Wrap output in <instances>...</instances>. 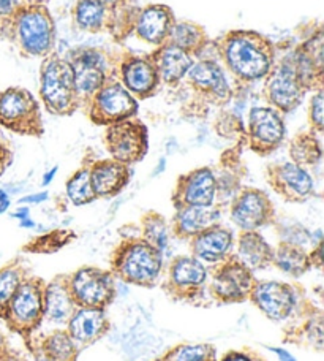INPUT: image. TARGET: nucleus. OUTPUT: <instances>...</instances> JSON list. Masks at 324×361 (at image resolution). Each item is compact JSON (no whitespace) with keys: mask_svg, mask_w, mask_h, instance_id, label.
I'll list each match as a JSON object with an SVG mask.
<instances>
[{"mask_svg":"<svg viewBox=\"0 0 324 361\" xmlns=\"http://www.w3.org/2000/svg\"><path fill=\"white\" fill-rule=\"evenodd\" d=\"M270 212V202L263 192L247 190L236 200L231 217L239 227L250 231L268 222Z\"/></svg>","mask_w":324,"mask_h":361,"instance_id":"13","label":"nucleus"},{"mask_svg":"<svg viewBox=\"0 0 324 361\" xmlns=\"http://www.w3.org/2000/svg\"><path fill=\"white\" fill-rule=\"evenodd\" d=\"M0 126L23 135L42 133L40 109L27 89L8 87L0 92Z\"/></svg>","mask_w":324,"mask_h":361,"instance_id":"4","label":"nucleus"},{"mask_svg":"<svg viewBox=\"0 0 324 361\" xmlns=\"http://www.w3.org/2000/svg\"><path fill=\"white\" fill-rule=\"evenodd\" d=\"M0 349H2V336H0Z\"/></svg>","mask_w":324,"mask_h":361,"instance_id":"47","label":"nucleus"},{"mask_svg":"<svg viewBox=\"0 0 324 361\" xmlns=\"http://www.w3.org/2000/svg\"><path fill=\"white\" fill-rule=\"evenodd\" d=\"M11 162V154L6 147L0 143V176L4 175V171L6 170V166Z\"/></svg>","mask_w":324,"mask_h":361,"instance_id":"40","label":"nucleus"},{"mask_svg":"<svg viewBox=\"0 0 324 361\" xmlns=\"http://www.w3.org/2000/svg\"><path fill=\"white\" fill-rule=\"evenodd\" d=\"M291 156L299 165H312L321 157V151L316 140L312 137H297L291 146Z\"/></svg>","mask_w":324,"mask_h":361,"instance_id":"32","label":"nucleus"},{"mask_svg":"<svg viewBox=\"0 0 324 361\" xmlns=\"http://www.w3.org/2000/svg\"><path fill=\"white\" fill-rule=\"evenodd\" d=\"M40 94L44 105L54 114H71L77 105V94L70 62L51 56L42 66Z\"/></svg>","mask_w":324,"mask_h":361,"instance_id":"3","label":"nucleus"},{"mask_svg":"<svg viewBox=\"0 0 324 361\" xmlns=\"http://www.w3.org/2000/svg\"><path fill=\"white\" fill-rule=\"evenodd\" d=\"M19 287V273L13 268L0 271V311H5L13 293Z\"/></svg>","mask_w":324,"mask_h":361,"instance_id":"34","label":"nucleus"},{"mask_svg":"<svg viewBox=\"0 0 324 361\" xmlns=\"http://www.w3.org/2000/svg\"><path fill=\"white\" fill-rule=\"evenodd\" d=\"M272 352H275L278 357H280V361H296L294 360V357L291 355L289 352H287V350H282V349H270Z\"/></svg>","mask_w":324,"mask_h":361,"instance_id":"43","label":"nucleus"},{"mask_svg":"<svg viewBox=\"0 0 324 361\" xmlns=\"http://www.w3.org/2000/svg\"><path fill=\"white\" fill-rule=\"evenodd\" d=\"M206 357H207V347L193 345V347H184V349H180L176 361H204Z\"/></svg>","mask_w":324,"mask_h":361,"instance_id":"39","label":"nucleus"},{"mask_svg":"<svg viewBox=\"0 0 324 361\" xmlns=\"http://www.w3.org/2000/svg\"><path fill=\"white\" fill-rule=\"evenodd\" d=\"M254 298L259 309L274 320L287 317L293 309V295L289 288L278 282H264L255 288Z\"/></svg>","mask_w":324,"mask_h":361,"instance_id":"17","label":"nucleus"},{"mask_svg":"<svg viewBox=\"0 0 324 361\" xmlns=\"http://www.w3.org/2000/svg\"><path fill=\"white\" fill-rule=\"evenodd\" d=\"M174 24V16L170 6L151 5L142 10L136 18V34L151 44H161L170 35Z\"/></svg>","mask_w":324,"mask_h":361,"instance_id":"14","label":"nucleus"},{"mask_svg":"<svg viewBox=\"0 0 324 361\" xmlns=\"http://www.w3.org/2000/svg\"><path fill=\"white\" fill-rule=\"evenodd\" d=\"M304 90L306 87L294 62L285 61L269 72L266 94L272 105L280 111H293L302 102Z\"/></svg>","mask_w":324,"mask_h":361,"instance_id":"5","label":"nucleus"},{"mask_svg":"<svg viewBox=\"0 0 324 361\" xmlns=\"http://www.w3.org/2000/svg\"><path fill=\"white\" fill-rule=\"evenodd\" d=\"M48 350L54 360L65 361L70 358L73 344H71V341L65 334H54V338L48 343Z\"/></svg>","mask_w":324,"mask_h":361,"instance_id":"37","label":"nucleus"},{"mask_svg":"<svg viewBox=\"0 0 324 361\" xmlns=\"http://www.w3.org/2000/svg\"><path fill=\"white\" fill-rule=\"evenodd\" d=\"M120 274L130 282L151 283L161 268L160 250L146 243H135L128 246L120 257Z\"/></svg>","mask_w":324,"mask_h":361,"instance_id":"8","label":"nucleus"},{"mask_svg":"<svg viewBox=\"0 0 324 361\" xmlns=\"http://www.w3.org/2000/svg\"><path fill=\"white\" fill-rule=\"evenodd\" d=\"M46 198H48V193H38V195L25 197L21 200V202L23 203H40V202H44Z\"/></svg>","mask_w":324,"mask_h":361,"instance_id":"42","label":"nucleus"},{"mask_svg":"<svg viewBox=\"0 0 324 361\" xmlns=\"http://www.w3.org/2000/svg\"><path fill=\"white\" fill-rule=\"evenodd\" d=\"M13 35L29 56H46L54 48V21L44 5H25L10 24Z\"/></svg>","mask_w":324,"mask_h":361,"instance_id":"2","label":"nucleus"},{"mask_svg":"<svg viewBox=\"0 0 324 361\" xmlns=\"http://www.w3.org/2000/svg\"><path fill=\"white\" fill-rule=\"evenodd\" d=\"M73 296L90 309H101L105 305L111 301L113 296V282L111 277L106 273L99 269H81L75 276L73 286Z\"/></svg>","mask_w":324,"mask_h":361,"instance_id":"11","label":"nucleus"},{"mask_svg":"<svg viewBox=\"0 0 324 361\" xmlns=\"http://www.w3.org/2000/svg\"><path fill=\"white\" fill-rule=\"evenodd\" d=\"M75 21L82 30L96 32L105 29L109 21V5L103 0H77Z\"/></svg>","mask_w":324,"mask_h":361,"instance_id":"25","label":"nucleus"},{"mask_svg":"<svg viewBox=\"0 0 324 361\" xmlns=\"http://www.w3.org/2000/svg\"><path fill=\"white\" fill-rule=\"evenodd\" d=\"M218 219V211L211 209V206H185L177 214L179 233L192 236L199 235L211 227Z\"/></svg>","mask_w":324,"mask_h":361,"instance_id":"24","label":"nucleus"},{"mask_svg":"<svg viewBox=\"0 0 324 361\" xmlns=\"http://www.w3.org/2000/svg\"><path fill=\"white\" fill-rule=\"evenodd\" d=\"M122 81H124V87L133 97L144 99L152 95L157 89L160 76L154 62L147 59H132L122 66Z\"/></svg>","mask_w":324,"mask_h":361,"instance_id":"16","label":"nucleus"},{"mask_svg":"<svg viewBox=\"0 0 324 361\" xmlns=\"http://www.w3.org/2000/svg\"><path fill=\"white\" fill-rule=\"evenodd\" d=\"M239 254H241V259L245 265L251 268L264 267L266 263H269L272 257L269 246L256 233H247L242 236L241 244H239Z\"/></svg>","mask_w":324,"mask_h":361,"instance_id":"27","label":"nucleus"},{"mask_svg":"<svg viewBox=\"0 0 324 361\" xmlns=\"http://www.w3.org/2000/svg\"><path fill=\"white\" fill-rule=\"evenodd\" d=\"M223 57L226 66L237 78L258 81L272 70L270 44L254 32H232L223 42Z\"/></svg>","mask_w":324,"mask_h":361,"instance_id":"1","label":"nucleus"},{"mask_svg":"<svg viewBox=\"0 0 324 361\" xmlns=\"http://www.w3.org/2000/svg\"><path fill=\"white\" fill-rule=\"evenodd\" d=\"M146 236L151 240V243L157 250H163L168 243L166 227L160 217H154L146 225Z\"/></svg>","mask_w":324,"mask_h":361,"instance_id":"35","label":"nucleus"},{"mask_svg":"<svg viewBox=\"0 0 324 361\" xmlns=\"http://www.w3.org/2000/svg\"><path fill=\"white\" fill-rule=\"evenodd\" d=\"M105 315L100 309H82L70 322V333L81 343L95 339L105 328Z\"/></svg>","mask_w":324,"mask_h":361,"instance_id":"26","label":"nucleus"},{"mask_svg":"<svg viewBox=\"0 0 324 361\" xmlns=\"http://www.w3.org/2000/svg\"><path fill=\"white\" fill-rule=\"evenodd\" d=\"M43 301L40 288L32 282H25L16 288L11 300L6 305V317L19 330L35 325L42 315Z\"/></svg>","mask_w":324,"mask_h":361,"instance_id":"12","label":"nucleus"},{"mask_svg":"<svg viewBox=\"0 0 324 361\" xmlns=\"http://www.w3.org/2000/svg\"><path fill=\"white\" fill-rule=\"evenodd\" d=\"M27 4V0H0V32L10 27L13 18Z\"/></svg>","mask_w":324,"mask_h":361,"instance_id":"36","label":"nucleus"},{"mask_svg":"<svg viewBox=\"0 0 324 361\" xmlns=\"http://www.w3.org/2000/svg\"><path fill=\"white\" fill-rule=\"evenodd\" d=\"M10 208V197L8 193L5 190L0 189V214H4V212Z\"/></svg>","mask_w":324,"mask_h":361,"instance_id":"41","label":"nucleus"},{"mask_svg":"<svg viewBox=\"0 0 324 361\" xmlns=\"http://www.w3.org/2000/svg\"><path fill=\"white\" fill-rule=\"evenodd\" d=\"M249 133L251 147L256 152H270L282 143L285 137L282 116L274 108H254L249 116Z\"/></svg>","mask_w":324,"mask_h":361,"instance_id":"9","label":"nucleus"},{"mask_svg":"<svg viewBox=\"0 0 324 361\" xmlns=\"http://www.w3.org/2000/svg\"><path fill=\"white\" fill-rule=\"evenodd\" d=\"M73 302L67 290L53 283L46 292V314L53 322H65L71 315Z\"/></svg>","mask_w":324,"mask_h":361,"instance_id":"29","label":"nucleus"},{"mask_svg":"<svg viewBox=\"0 0 324 361\" xmlns=\"http://www.w3.org/2000/svg\"><path fill=\"white\" fill-rule=\"evenodd\" d=\"M138 103L122 85H105L94 94L92 119L96 124H116L136 114Z\"/></svg>","mask_w":324,"mask_h":361,"instance_id":"7","label":"nucleus"},{"mask_svg":"<svg viewBox=\"0 0 324 361\" xmlns=\"http://www.w3.org/2000/svg\"><path fill=\"white\" fill-rule=\"evenodd\" d=\"M277 263L289 274H301L307 268V257L293 246H283L277 254Z\"/></svg>","mask_w":324,"mask_h":361,"instance_id":"33","label":"nucleus"},{"mask_svg":"<svg viewBox=\"0 0 324 361\" xmlns=\"http://www.w3.org/2000/svg\"><path fill=\"white\" fill-rule=\"evenodd\" d=\"M173 281L179 287L199 286L206 277V269L194 259H179L171 269Z\"/></svg>","mask_w":324,"mask_h":361,"instance_id":"30","label":"nucleus"},{"mask_svg":"<svg viewBox=\"0 0 324 361\" xmlns=\"http://www.w3.org/2000/svg\"><path fill=\"white\" fill-rule=\"evenodd\" d=\"M154 66L157 68L160 78L173 85L190 72L193 61L189 53L170 43L154 56Z\"/></svg>","mask_w":324,"mask_h":361,"instance_id":"20","label":"nucleus"},{"mask_svg":"<svg viewBox=\"0 0 324 361\" xmlns=\"http://www.w3.org/2000/svg\"><path fill=\"white\" fill-rule=\"evenodd\" d=\"M187 75H190L193 85L199 90H203V92L222 100L228 99L230 86L228 82H226L222 67H220L217 62L203 61L193 63L190 72Z\"/></svg>","mask_w":324,"mask_h":361,"instance_id":"21","label":"nucleus"},{"mask_svg":"<svg viewBox=\"0 0 324 361\" xmlns=\"http://www.w3.org/2000/svg\"><path fill=\"white\" fill-rule=\"evenodd\" d=\"M44 2H48V0H27L29 5H43Z\"/></svg>","mask_w":324,"mask_h":361,"instance_id":"46","label":"nucleus"},{"mask_svg":"<svg viewBox=\"0 0 324 361\" xmlns=\"http://www.w3.org/2000/svg\"><path fill=\"white\" fill-rule=\"evenodd\" d=\"M56 173H57V169H53V170H51L49 173H46V175L43 176V185H48V184L51 183V180L54 179V175H56Z\"/></svg>","mask_w":324,"mask_h":361,"instance_id":"44","label":"nucleus"},{"mask_svg":"<svg viewBox=\"0 0 324 361\" xmlns=\"http://www.w3.org/2000/svg\"><path fill=\"white\" fill-rule=\"evenodd\" d=\"M217 295L223 300H241L250 288V276L244 268L232 265L220 271L213 282Z\"/></svg>","mask_w":324,"mask_h":361,"instance_id":"23","label":"nucleus"},{"mask_svg":"<svg viewBox=\"0 0 324 361\" xmlns=\"http://www.w3.org/2000/svg\"><path fill=\"white\" fill-rule=\"evenodd\" d=\"M73 70L75 90L80 97L94 95L105 86L106 81V61L101 53L95 49H86L70 62Z\"/></svg>","mask_w":324,"mask_h":361,"instance_id":"10","label":"nucleus"},{"mask_svg":"<svg viewBox=\"0 0 324 361\" xmlns=\"http://www.w3.org/2000/svg\"><path fill=\"white\" fill-rule=\"evenodd\" d=\"M67 195L73 204H87L96 198L90 183V171L80 170L67 183Z\"/></svg>","mask_w":324,"mask_h":361,"instance_id":"31","label":"nucleus"},{"mask_svg":"<svg viewBox=\"0 0 324 361\" xmlns=\"http://www.w3.org/2000/svg\"><path fill=\"white\" fill-rule=\"evenodd\" d=\"M225 361H250V360L247 357H244V355H231V357L226 358Z\"/></svg>","mask_w":324,"mask_h":361,"instance_id":"45","label":"nucleus"},{"mask_svg":"<svg viewBox=\"0 0 324 361\" xmlns=\"http://www.w3.org/2000/svg\"><path fill=\"white\" fill-rule=\"evenodd\" d=\"M217 183L209 169H201L184 178L180 198L185 206H211L216 198Z\"/></svg>","mask_w":324,"mask_h":361,"instance_id":"18","label":"nucleus"},{"mask_svg":"<svg viewBox=\"0 0 324 361\" xmlns=\"http://www.w3.org/2000/svg\"><path fill=\"white\" fill-rule=\"evenodd\" d=\"M106 146L116 162L133 164L147 151V130L141 122L120 121L106 132Z\"/></svg>","mask_w":324,"mask_h":361,"instance_id":"6","label":"nucleus"},{"mask_svg":"<svg viewBox=\"0 0 324 361\" xmlns=\"http://www.w3.org/2000/svg\"><path fill=\"white\" fill-rule=\"evenodd\" d=\"M323 100H324V94L320 87L318 92L312 97V102H310V119H312L313 126L318 128V130H323V118H324Z\"/></svg>","mask_w":324,"mask_h":361,"instance_id":"38","label":"nucleus"},{"mask_svg":"<svg viewBox=\"0 0 324 361\" xmlns=\"http://www.w3.org/2000/svg\"><path fill=\"white\" fill-rule=\"evenodd\" d=\"M272 185L285 198L299 200L307 198L313 192V179L297 164H283L272 169Z\"/></svg>","mask_w":324,"mask_h":361,"instance_id":"15","label":"nucleus"},{"mask_svg":"<svg viewBox=\"0 0 324 361\" xmlns=\"http://www.w3.org/2000/svg\"><path fill=\"white\" fill-rule=\"evenodd\" d=\"M128 180V170L124 164L106 160L94 165L90 183L96 197H111L122 190Z\"/></svg>","mask_w":324,"mask_h":361,"instance_id":"19","label":"nucleus"},{"mask_svg":"<svg viewBox=\"0 0 324 361\" xmlns=\"http://www.w3.org/2000/svg\"><path fill=\"white\" fill-rule=\"evenodd\" d=\"M232 236L226 228L209 227L194 240V254L206 262H218L228 252Z\"/></svg>","mask_w":324,"mask_h":361,"instance_id":"22","label":"nucleus"},{"mask_svg":"<svg viewBox=\"0 0 324 361\" xmlns=\"http://www.w3.org/2000/svg\"><path fill=\"white\" fill-rule=\"evenodd\" d=\"M204 32L198 25H194L192 23H177L173 24L170 35V43L177 47L180 49H184L185 53L190 54V51H197L201 48V44L204 42Z\"/></svg>","mask_w":324,"mask_h":361,"instance_id":"28","label":"nucleus"}]
</instances>
